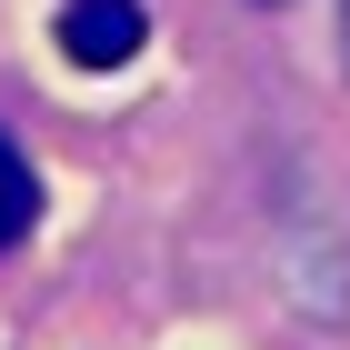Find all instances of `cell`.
<instances>
[{"instance_id":"7a4b0ae2","label":"cell","mask_w":350,"mask_h":350,"mask_svg":"<svg viewBox=\"0 0 350 350\" xmlns=\"http://www.w3.org/2000/svg\"><path fill=\"white\" fill-rule=\"evenodd\" d=\"M30 220H40V180H30V161H21V140L0 131V250L21 241Z\"/></svg>"},{"instance_id":"6da1fadb","label":"cell","mask_w":350,"mask_h":350,"mask_svg":"<svg viewBox=\"0 0 350 350\" xmlns=\"http://www.w3.org/2000/svg\"><path fill=\"white\" fill-rule=\"evenodd\" d=\"M140 40H150L140 0H70V10H60V51H70V70H120Z\"/></svg>"}]
</instances>
